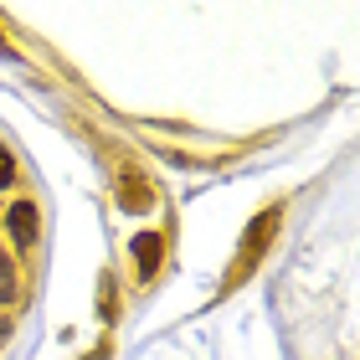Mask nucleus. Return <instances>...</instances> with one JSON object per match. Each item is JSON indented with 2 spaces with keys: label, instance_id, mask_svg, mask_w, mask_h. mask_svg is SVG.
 I'll list each match as a JSON object with an SVG mask.
<instances>
[{
  "label": "nucleus",
  "instance_id": "1",
  "mask_svg": "<svg viewBox=\"0 0 360 360\" xmlns=\"http://www.w3.org/2000/svg\"><path fill=\"white\" fill-rule=\"evenodd\" d=\"M278 217H283V211H278V206H268L263 217H252V226H248V237H242V242H248V257H237V268L226 273V283H242V273H248V268L257 263V257L268 252V237L278 232Z\"/></svg>",
  "mask_w": 360,
  "mask_h": 360
},
{
  "label": "nucleus",
  "instance_id": "4",
  "mask_svg": "<svg viewBox=\"0 0 360 360\" xmlns=\"http://www.w3.org/2000/svg\"><path fill=\"white\" fill-rule=\"evenodd\" d=\"M124 195H129L124 206H134V211H144V206H150V191H144L139 180H124Z\"/></svg>",
  "mask_w": 360,
  "mask_h": 360
},
{
  "label": "nucleus",
  "instance_id": "8",
  "mask_svg": "<svg viewBox=\"0 0 360 360\" xmlns=\"http://www.w3.org/2000/svg\"><path fill=\"white\" fill-rule=\"evenodd\" d=\"M0 278H15V273H11V263H6V252H0Z\"/></svg>",
  "mask_w": 360,
  "mask_h": 360
},
{
  "label": "nucleus",
  "instance_id": "2",
  "mask_svg": "<svg viewBox=\"0 0 360 360\" xmlns=\"http://www.w3.org/2000/svg\"><path fill=\"white\" fill-rule=\"evenodd\" d=\"M6 232L15 248H37V237H41V217H37V201H15L6 211Z\"/></svg>",
  "mask_w": 360,
  "mask_h": 360
},
{
  "label": "nucleus",
  "instance_id": "9",
  "mask_svg": "<svg viewBox=\"0 0 360 360\" xmlns=\"http://www.w3.org/2000/svg\"><path fill=\"white\" fill-rule=\"evenodd\" d=\"M0 52H6V41H0Z\"/></svg>",
  "mask_w": 360,
  "mask_h": 360
},
{
  "label": "nucleus",
  "instance_id": "7",
  "mask_svg": "<svg viewBox=\"0 0 360 360\" xmlns=\"http://www.w3.org/2000/svg\"><path fill=\"white\" fill-rule=\"evenodd\" d=\"M6 340H11V319H0V345H6Z\"/></svg>",
  "mask_w": 360,
  "mask_h": 360
},
{
  "label": "nucleus",
  "instance_id": "6",
  "mask_svg": "<svg viewBox=\"0 0 360 360\" xmlns=\"http://www.w3.org/2000/svg\"><path fill=\"white\" fill-rule=\"evenodd\" d=\"M15 299V278H0V304H11Z\"/></svg>",
  "mask_w": 360,
  "mask_h": 360
},
{
  "label": "nucleus",
  "instance_id": "5",
  "mask_svg": "<svg viewBox=\"0 0 360 360\" xmlns=\"http://www.w3.org/2000/svg\"><path fill=\"white\" fill-rule=\"evenodd\" d=\"M11 175H15V165H11V150L0 144V186H11Z\"/></svg>",
  "mask_w": 360,
  "mask_h": 360
},
{
  "label": "nucleus",
  "instance_id": "3",
  "mask_svg": "<svg viewBox=\"0 0 360 360\" xmlns=\"http://www.w3.org/2000/svg\"><path fill=\"white\" fill-rule=\"evenodd\" d=\"M160 252H165V237H160V232H139V237H134V263H139V278H155Z\"/></svg>",
  "mask_w": 360,
  "mask_h": 360
}]
</instances>
